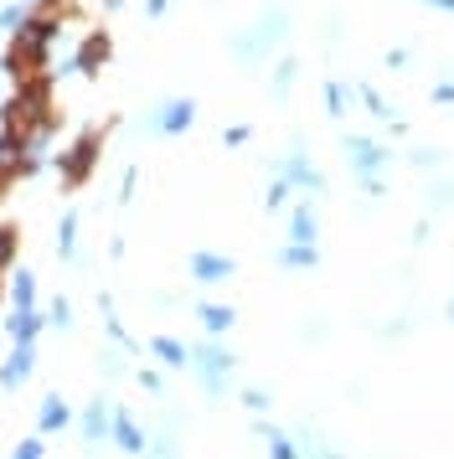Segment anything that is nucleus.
Listing matches in <instances>:
<instances>
[{
    "label": "nucleus",
    "instance_id": "obj_1",
    "mask_svg": "<svg viewBox=\"0 0 454 459\" xmlns=\"http://www.w3.org/2000/svg\"><path fill=\"white\" fill-rule=\"evenodd\" d=\"M99 129H93V134H83L78 140V150H73V155H67V166H62V181H67V186H83V181H88V166H93V155H99Z\"/></svg>",
    "mask_w": 454,
    "mask_h": 459
},
{
    "label": "nucleus",
    "instance_id": "obj_2",
    "mask_svg": "<svg viewBox=\"0 0 454 459\" xmlns=\"http://www.w3.org/2000/svg\"><path fill=\"white\" fill-rule=\"evenodd\" d=\"M103 57H109V37H88V47H83V67H99Z\"/></svg>",
    "mask_w": 454,
    "mask_h": 459
}]
</instances>
